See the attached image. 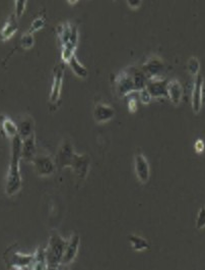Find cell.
I'll list each match as a JSON object with an SVG mask.
<instances>
[{"mask_svg": "<svg viewBox=\"0 0 205 270\" xmlns=\"http://www.w3.org/2000/svg\"><path fill=\"white\" fill-rule=\"evenodd\" d=\"M168 80L163 78L150 79L146 84V91L149 93L151 98L159 99V98H168Z\"/></svg>", "mask_w": 205, "mask_h": 270, "instance_id": "obj_11", "label": "cell"}, {"mask_svg": "<svg viewBox=\"0 0 205 270\" xmlns=\"http://www.w3.org/2000/svg\"><path fill=\"white\" fill-rule=\"evenodd\" d=\"M134 170L135 174L141 184H146L150 177V167L146 157L138 152L134 158Z\"/></svg>", "mask_w": 205, "mask_h": 270, "instance_id": "obj_10", "label": "cell"}, {"mask_svg": "<svg viewBox=\"0 0 205 270\" xmlns=\"http://www.w3.org/2000/svg\"><path fill=\"white\" fill-rule=\"evenodd\" d=\"M0 124H1L2 132L7 138H10L12 140L13 138L18 136L16 123H14L8 117H1L0 118Z\"/></svg>", "mask_w": 205, "mask_h": 270, "instance_id": "obj_22", "label": "cell"}, {"mask_svg": "<svg viewBox=\"0 0 205 270\" xmlns=\"http://www.w3.org/2000/svg\"><path fill=\"white\" fill-rule=\"evenodd\" d=\"M75 151L73 148V145L71 143V141L64 139L59 148L58 151L56 153L55 156V165H56V169L58 170H62L66 167H70V164L72 162V159L75 155Z\"/></svg>", "mask_w": 205, "mask_h": 270, "instance_id": "obj_5", "label": "cell"}, {"mask_svg": "<svg viewBox=\"0 0 205 270\" xmlns=\"http://www.w3.org/2000/svg\"><path fill=\"white\" fill-rule=\"evenodd\" d=\"M138 93V98L140 99V102L142 103V104H145V105H147V104H149L150 103V101H151V96L149 95V93L146 91V89H143V90H141V91H139V92H137Z\"/></svg>", "mask_w": 205, "mask_h": 270, "instance_id": "obj_29", "label": "cell"}, {"mask_svg": "<svg viewBox=\"0 0 205 270\" xmlns=\"http://www.w3.org/2000/svg\"><path fill=\"white\" fill-rule=\"evenodd\" d=\"M37 175L45 177L52 175L56 170L54 159L46 154H37L31 162Z\"/></svg>", "mask_w": 205, "mask_h": 270, "instance_id": "obj_6", "label": "cell"}, {"mask_svg": "<svg viewBox=\"0 0 205 270\" xmlns=\"http://www.w3.org/2000/svg\"><path fill=\"white\" fill-rule=\"evenodd\" d=\"M6 260L9 266L13 268H25L31 266L34 260V254H22L19 252H6Z\"/></svg>", "mask_w": 205, "mask_h": 270, "instance_id": "obj_14", "label": "cell"}, {"mask_svg": "<svg viewBox=\"0 0 205 270\" xmlns=\"http://www.w3.org/2000/svg\"><path fill=\"white\" fill-rule=\"evenodd\" d=\"M57 35L61 42V45H65L70 42H78L79 41V32L75 26L69 22L60 24L57 29Z\"/></svg>", "mask_w": 205, "mask_h": 270, "instance_id": "obj_13", "label": "cell"}, {"mask_svg": "<svg viewBox=\"0 0 205 270\" xmlns=\"http://www.w3.org/2000/svg\"><path fill=\"white\" fill-rule=\"evenodd\" d=\"M127 106H128V110L133 114L137 110V100L134 98H130L127 102Z\"/></svg>", "mask_w": 205, "mask_h": 270, "instance_id": "obj_30", "label": "cell"}, {"mask_svg": "<svg viewBox=\"0 0 205 270\" xmlns=\"http://www.w3.org/2000/svg\"><path fill=\"white\" fill-rule=\"evenodd\" d=\"M187 70L192 77H197L200 72V61L197 57L191 56L187 63Z\"/></svg>", "mask_w": 205, "mask_h": 270, "instance_id": "obj_24", "label": "cell"}, {"mask_svg": "<svg viewBox=\"0 0 205 270\" xmlns=\"http://www.w3.org/2000/svg\"><path fill=\"white\" fill-rule=\"evenodd\" d=\"M64 73H65L64 64L62 63L56 64L53 71V84L49 95V105L51 107V110H55L59 105L62 86H63Z\"/></svg>", "mask_w": 205, "mask_h": 270, "instance_id": "obj_3", "label": "cell"}, {"mask_svg": "<svg viewBox=\"0 0 205 270\" xmlns=\"http://www.w3.org/2000/svg\"><path fill=\"white\" fill-rule=\"evenodd\" d=\"M115 85H116L117 93L121 97H126V96L136 92L131 66L123 70L122 72H120L116 76Z\"/></svg>", "mask_w": 205, "mask_h": 270, "instance_id": "obj_4", "label": "cell"}, {"mask_svg": "<svg viewBox=\"0 0 205 270\" xmlns=\"http://www.w3.org/2000/svg\"><path fill=\"white\" fill-rule=\"evenodd\" d=\"M70 69L72 70V72L74 73V75L81 79H86L89 75V71L87 70V68L85 65L82 64V62L79 60V58L76 57V55H74L70 61L67 63Z\"/></svg>", "mask_w": 205, "mask_h": 270, "instance_id": "obj_23", "label": "cell"}, {"mask_svg": "<svg viewBox=\"0 0 205 270\" xmlns=\"http://www.w3.org/2000/svg\"><path fill=\"white\" fill-rule=\"evenodd\" d=\"M14 270H22L21 268H14Z\"/></svg>", "mask_w": 205, "mask_h": 270, "instance_id": "obj_34", "label": "cell"}, {"mask_svg": "<svg viewBox=\"0 0 205 270\" xmlns=\"http://www.w3.org/2000/svg\"><path fill=\"white\" fill-rule=\"evenodd\" d=\"M128 241L131 245V248L136 252H144L150 249V244L148 243V241L145 238L140 237L138 235L135 234L128 235Z\"/></svg>", "mask_w": 205, "mask_h": 270, "instance_id": "obj_20", "label": "cell"}, {"mask_svg": "<svg viewBox=\"0 0 205 270\" xmlns=\"http://www.w3.org/2000/svg\"><path fill=\"white\" fill-rule=\"evenodd\" d=\"M70 168L73 170V172L79 178L85 179L91 169V157L86 154L76 153L72 159Z\"/></svg>", "mask_w": 205, "mask_h": 270, "instance_id": "obj_8", "label": "cell"}, {"mask_svg": "<svg viewBox=\"0 0 205 270\" xmlns=\"http://www.w3.org/2000/svg\"><path fill=\"white\" fill-rule=\"evenodd\" d=\"M167 92H168V98L171 101V103L175 106H178L183 98V87L181 85V83L176 80H170L168 82V87H167Z\"/></svg>", "mask_w": 205, "mask_h": 270, "instance_id": "obj_15", "label": "cell"}, {"mask_svg": "<svg viewBox=\"0 0 205 270\" xmlns=\"http://www.w3.org/2000/svg\"><path fill=\"white\" fill-rule=\"evenodd\" d=\"M31 270H47L48 269V264L46 260V253H45V248L40 247L39 249L36 250L34 253V260L33 263L31 264Z\"/></svg>", "mask_w": 205, "mask_h": 270, "instance_id": "obj_21", "label": "cell"}, {"mask_svg": "<svg viewBox=\"0 0 205 270\" xmlns=\"http://www.w3.org/2000/svg\"><path fill=\"white\" fill-rule=\"evenodd\" d=\"M140 69L148 78V80L162 78L161 75L165 70V63L161 57L151 56L147 58V60L140 66Z\"/></svg>", "mask_w": 205, "mask_h": 270, "instance_id": "obj_7", "label": "cell"}, {"mask_svg": "<svg viewBox=\"0 0 205 270\" xmlns=\"http://www.w3.org/2000/svg\"><path fill=\"white\" fill-rule=\"evenodd\" d=\"M36 155H37L36 135L31 136L27 139L21 140V159L32 162V160Z\"/></svg>", "mask_w": 205, "mask_h": 270, "instance_id": "obj_19", "label": "cell"}, {"mask_svg": "<svg viewBox=\"0 0 205 270\" xmlns=\"http://www.w3.org/2000/svg\"><path fill=\"white\" fill-rule=\"evenodd\" d=\"M115 117V110L112 106L99 102L94 109V119L98 124H105Z\"/></svg>", "mask_w": 205, "mask_h": 270, "instance_id": "obj_16", "label": "cell"}, {"mask_svg": "<svg viewBox=\"0 0 205 270\" xmlns=\"http://www.w3.org/2000/svg\"><path fill=\"white\" fill-rule=\"evenodd\" d=\"M194 148H195V151H196V153H198V154L202 153V152L204 151V142H203L202 140H200V139H199V140H197V141L195 142V144H194Z\"/></svg>", "mask_w": 205, "mask_h": 270, "instance_id": "obj_31", "label": "cell"}, {"mask_svg": "<svg viewBox=\"0 0 205 270\" xmlns=\"http://www.w3.org/2000/svg\"><path fill=\"white\" fill-rule=\"evenodd\" d=\"M80 245H81V237L79 234H73L71 238L67 241V246L65 248L62 260H61V265H68L71 264L74 259L78 256L79 250H80Z\"/></svg>", "mask_w": 205, "mask_h": 270, "instance_id": "obj_12", "label": "cell"}, {"mask_svg": "<svg viewBox=\"0 0 205 270\" xmlns=\"http://www.w3.org/2000/svg\"><path fill=\"white\" fill-rule=\"evenodd\" d=\"M20 159H21V139L17 136L11 141V157L6 175L5 194L8 197L16 195L22 186V178L20 174Z\"/></svg>", "mask_w": 205, "mask_h": 270, "instance_id": "obj_1", "label": "cell"}, {"mask_svg": "<svg viewBox=\"0 0 205 270\" xmlns=\"http://www.w3.org/2000/svg\"><path fill=\"white\" fill-rule=\"evenodd\" d=\"M18 28V18L14 13H11L0 30V39L2 41L9 40L16 34Z\"/></svg>", "mask_w": 205, "mask_h": 270, "instance_id": "obj_17", "label": "cell"}, {"mask_svg": "<svg viewBox=\"0 0 205 270\" xmlns=\"http://www.w3.org/2000/svg\"><path fill=\"white\" fill-rule=\"evenodd\" d=\"M18 137L23 140L31 136L35 135V122L31 116L22 117L17 123Z\"/></svg>", "mask_w": 205, "mask_h": 270, "instance_id": "obj_18", "label": "cell"}, {"mask_svg": "<svg viewBox=\"0 0 205 270\" xmlns=\"http://www.w3.org/2000/svg\"><path fill=\"white\" fill-rule=\"evenodd\" d=\"M67 246V241L64 240L58 233L53 232L50 236L48 246L45 248L46 260L49 267H58Z\"/></svg>", "mask_w": 205, "mask_h": 270, "instance_id": "obj_2", "label": "cell"}, {"mask_svg": "<svg viewBox=\"0 0 205 270\" xmlns=\"http://www.w3.org/2000/svg\"><path fill=\"white\" fill-rule=\"evenodd\" d=\"M35 44V39L33 34H29L28 32L24 33L19 40V47L23 50H30Z\"/></svg>", "mask_w": 205, "mask_h": 270, "instance_id": "obj_25", "label": "cell"}, {"mask_svg": "<svg viewBox=\"0 0 205 270\" xmlns=\"http://www.w3.org/2000/svg\"><path fill=\"white\" fill-rule=\"evenodd\" d=\"M68 3H69V4H76V3H79V1H78V0H71V1L69 0Z\"/></svg>", "mask_w": 205, "mask_h": 270, "instance_id": "obj_33", "label": "cell"}, {"mask_svg": "<svg viewBox=\"0 0 205 270\" xmlns=\"http://www.w3.org/2000/svg\"><path fill=\"white\" fill-rule=\"evenodd\" d=\"M203 87H204V78L202 75H198L194 79V85L191 95V104L192 110L195 115H198L202 108L203 102Z\"/></svg>", "mask_w": 205, "mask_h": 270, "instance_id": "obj_9", "label": "cell"}, {"mask_svg": "<svg viewBox=\"0 0 205 270\" xmlns=\"http://www.w3.org/2000/svg\"><path fill=\"white\" fill-rule=\"evenodd\" d=\"M45 25H46L45 16L44 15H39L36 18H34V20L32 21V24L30 26V29L28 30V33L29 34H34L35 32H38L41 29H43L45 27Z\"/></svg>", "mask_w": 205, "mask_h": 270, "instance_id": "obj_26", "label": "cell"}, {"mask_svg": "<svg viewBox=\"0 0 205 270\" xmlns=\"http://www.w3.org/2000/svg\"><path fill=\"white\" fill-rule=\"evenodd\" d=\"M127 5L131 8V9H137L142 5V1L141 0H127Z\"/></svg>", "mask_w": 205, "mask_h": 270, "instance_id": "obj_32", "label": "cell"}, {"mask_svg": "<svg viewBox=\"0 0 205 270\" xmlns=\"http://www.w3.org/2000/svg\"><path fill=\"white\" fill-rule=\"evenodd\" d=\"M195 227L197 230H203L205 228V206H201L198 211Z\"/></svg>", "mask_w": 205, "mask_h": 270, "instance_id": "obj_27", "label": "cell"}, {"mask_svg": "<svg viewBox=\"0 0 205 270\" xmlns=\"http://www.w3.org/2000/svg\"><path fill=\"white\" fill-rule=\"evenodd\" d=\"M27 4L28 2L27 1H20V0H17L14 2V14L16 15L17 18H19L22 13L24 12L25 10V7H27Z\"/></svg>", "mask_w": 205, "mask_h": 270, "instance_id": "obj_28", "label": "cell"}]
</instances>
